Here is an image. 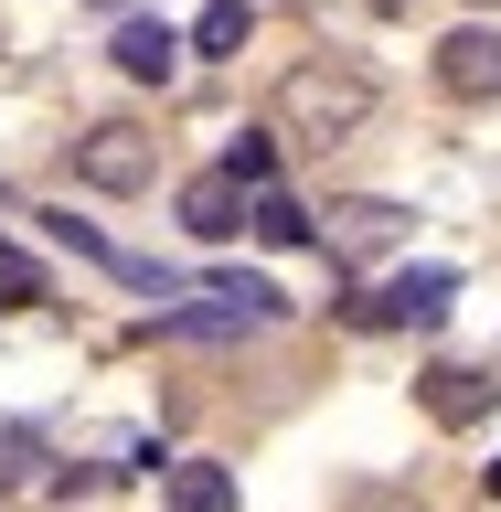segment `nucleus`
<instances>
[{
  "label": "nucleus",
  "instance_id": "1",
  "mask_svg": "<svg viewBox=\"0 0 501 512\" xmlns=\"http://www.w3.org/2000/svg\"><path fill=\"white\" fill-rule=\"evenodd\" d=\"M278 320H288V288H278V278L224 267V278L160 299V342H246V331H278Z\"/></svg>",
  "mask_w": 501,
  "mask_h": 512
},
{
  "label": "nucleus",
  "instance_id": "2",
  "mask_svg": "<svg viewBox=\"0 0 501 512\" xmlns=\"http://www.w3.org/2000/svg\"><path fill=\"white\" fill-rule=\"evenodd\" d=\"M288 118L310 128V139H352V128L374 118V75H363V64H299V75H288V96H278Z\"/></svg>",
  "mask_w": 501,
  "mask_h": 512
},
{
  "label": "nucleus",
  "instance_id": "3",
  "mask_svg": "<svg viewBox=\"0 0 501 512\" xmlns=\"http://www.w3.org/2000/svg\"><path fill=\"white\" fill-rule=\"evenodd\" d=\"M150 171H160V128H139V118L75 128V182H96V192H150Z\"/></svg>",
  "mask_w": 501,
  "mask_h": 512
},
{
  "label": "nucleus",
  "instance_id": "4",
  "mask_svg": "<svg viewBox=\"0 0 501 512\" xmlns=\"http://www.w3.org/2000/svg\"><path fill=\"white\" fill-rule=\"evenodd\" d=\"M448 299H459V267H406V278H384L374 299H352L363 331H438Z\"/></svg>",
  "mask_w": 501,
  "mask_h": 512
},
{
  "label": "nucleus",
  "instance_id": "5",
  "mask_svg": "<svg viewBox=\"0 0 501 512\" xmlns=\"http://www.w3.org/2000/svg\"><path fill=\"white\" fill-rule=\"evenodd\" d=\"M182 54H192V32L150 22V11H118V32H107V64H118L128 86H171V75H182Z\"/></svg>",
  "mask_w": 501,
  "mask_h": 512
},
{
  "label": "nucleus",
  "instance_id": "6",
  "mask_svg": "<svg viewBox=\"0 0 501 512\" xmlns=\"http://www.w3.org/2000/svg\"><path fill=\"white\" fill-rule=\"evenodd\" d=\"M416 235L406 203H384V192H363V203H331V224H320V246L331 256H395Z\"/></svg>",
  "mask_w": 501,
  "mask_h": 512
},
{
  "label": "nucleus",
  "instance_id": "7",
  "mask_svg": "<svg viewBox=\"0 0 501 512\" xmlns=\"http://www.w3.org/2000/svg\"><path fill=\"white\" fill-rule=\"evenodd\" d=\"M438 86L470 96V107H491V96H501V32H491V22H459V32L438 43Z\"/></svg>",
  "mask_w": 501,
  "mask_h": 512
},
{
  "label": "nucleus",
  "instance_id": "8",
  "mask_svg": "<svg viewBox=\"0 0 501 512\" xmlns=\"http://www.w3.org/2000/svg\"><path fill=\"white\" fill-rule=\"evenodd\" d=\"M246 192L256 182H235V171H192V182H182V235H192V246H224V235L246 224Z\"/></svg>",
  "mask_w": 501,
  "mask_h": 512
},
{
  "label": "nucleus",
  "instance_id": "9",
  "mask_svg": "<svg viewBox=\"0 0 501 512\" xmlns=\"http://www.w3.org/2000/svg\"><path fill=\"white\" fill-rule=\"evenodd\" d=\"M416 395H427V416H438V427H480L501 384H491V374H470V363H438V374L416 384Z\"/></svg>",
  "mask_w": 501,
  "mask_h": 512
},
{
  "label": "nucleus",
  "instance_id": "10",
  "mask_svg": "<svg viewBox=\"0 0 501 512\" xmlns=\"http://www.w3.org/2000/svg\"><path fill=\"white\" fill-rule=\"evenodd\" d=\"M246 224L267 235V246H320L310 203H299V192H278V182H256V192H246Z\"/></svg>",
  "mask_w": 501,
  "mask_h": 512
},
{
  "label": "nucleus",
  "instance_id": "11",
  "mask_svg": "<svg viewBox=\"0 0 501 512\" xmlns=\"http://www.w3.org/2000/svg\"><path fill=\"white\" fill-rule=\"evenodd\" d=\"M256 43V0H214V11H203V22H192V54H246Z\"/></svg>",
  "mask_w": 501,
  "mask_h": 512
},
{
  "label": "nucleus",
  "instance_id": "12",
  "mask_svg": "<svg viewBox=\"0 0 501 512\" xmlns=\"http://www.w3.org/2000/svg\"><path fill=\"white\" fill-rule=\"evenodd\" d=\"M171 512H235V470L182 459V470H171Z\"/></svg>",
  "mask_w": 501,
  "mask_h": 512
},
{
  "label": "nucleus",
  "instance_id": "13",
  "mask_svg": "<svg viewBox=\"0 0 501 512\" xmlns=\"http://www.w3.org/2000/svg\"><path fill=\"white\" fill-rule=\"evenodd\" d=\"M22 480H43V438L32 427H0V491H22Z\"/></svg>",
  "mask_w": 501,
  "mask_h": 512
},
{
  "label": "nucleus",
  "instance_id": "14",
  "mask_svg": "<svg viewBox=\"0 0 501 512\" xmlns=\"http://www.w3.org/2000/svg\"><path fill=\"white\" fill-rule=\"evenodd\" d=\"M224 171H235V182H278V139H267V128H246V139L224 150Z\"/></svg>",
  "mask_w": 501,
  "mask_h": 512
},
{
  "label": "nucleus",
  "instance_id": "15",
  "mask_svg": "<svg viewBox=\"0 0 501 512\" xmlns=\"http://www.w3.org/2000/svg\"><path fill=\"white\" fill-rule=\"evenodd\" d=\"M43 235H54V246H75L86 267H118V246H107L96 224H75V214H43Z\"/></svg>",
  "mask_w": 501,
  "mask_h": 512
},
{
  "label": "nucleus",
  "instance_id": "16",
  "mask_svg": "<svg viewBox=\"0 0 501 512\" xmlns=\"http://www.w3.org/2000/svg\"><path fill=\"white\" fill-rule=\"evenodd\" d=\"M480 491H491V502H501V459H491V470H480Z\"/></svg>",
  "mask_w": 501,
  "mask_h": 512
},
{
  "label": "nucleus",
  "instance_id": "17",
  "mask_svg": "<svg viewBox=\"0 0 501 512\" xmlns=\"http://www.w3.org/2000/svg\"><path fill=\"white\" fill-rule=\"evenodd\" d=\"M86 11H139V0H86Z\"/></svg>",
  "mask_w": 501,
  "mask_h": 512
},
{
  "label": "nucleus",
  "instance_id": "18",
  "mask_svg": "<svg viewBox=\"0 0 501 512\" xmlns=\"http://www.w3.org/2000/svg\"><path fill=\"white\" fill-rule=\"evenodd\" d=\"M470 11H501V0H470Z\"/></svg>",
  "mask_w": 501,
  "mask_h": 512
}]
</instances>
